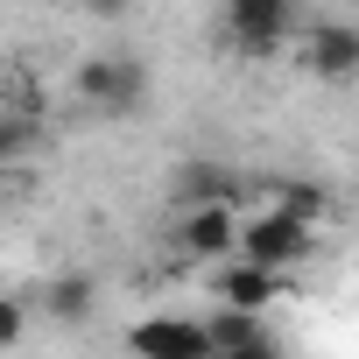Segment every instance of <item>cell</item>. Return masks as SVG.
Here are the masks:
<instances>
[{
	"mask_svg": "<svg viewBox=\"0 0 359 359\" xmlns=\"http://www.w3.org/2000/svg\"><path fill=\"white\" fill-rule=\"evenodd\" d=\"M317 233L324 226H310V219H296V212H282V205H268V212H254L247 226H240V247L233 254H247V261H261V268H303L310 254H317Z\"/></svg>",
	"mask_w": 359,
	"mask_h": 359,
	"instance_id": "obj_1",
	"label": "cell"
},
{
	"mask_svg": "<svg viewBox=\"0 0 359 359\" xmlns=\"http://www.w3.org/2000/svg\"><path fill=\"white\" fill-rule=\"evenodd\" d=\"M176 247H184L191 261H226L233 247H240V219H233V198H205V205H191L184 212V226H176Z\"/></svg>",
	"mask_w": 359,
	"mask_h": 359,
	"instance_id": "obj_5",
	"label": "cell"
},
{
	"mask_svg": "<svg viewBox=\"0 0 359 359\" xmlns=\"http://www.w3.org/2000/svg\"><path fill=\"white\" fill-rule=\"evenodd\" d=\"M282 296H289V275H282V268H261V261H247V254L212 261V303L268 310V303H282Z\"/></svg>",
	"mask_w": 359,
	"mask_h": 359,
	"instance_id": "obj_4",
	"label": "cell"
},
{
	"mask_svg": "<svg viewBox=\"0 0 359 359\" xmlns=\"http://www.w3.org/2000/svg\"><path fill=\"white\" fill-rule=\"evenodd\" d=\"M268 191H275L268 205H282V212H296V219H310V226L331 219V198H324V184H310V176H282V184H268Z\"/></svg>",
	"mask_w": 359,
	"mask_h": 359,
	"instance_id": "obj_10",
	"label": "cell"
},
{
	"mask_svg": "<svg viewBox=\"0 0 359 359\" xmlns=\"http://www.w3.org/2000/svg\"><path fill=\"white\" fill-rule=\"evenodd\" d=\"M92 303H99V282H92V275H57V282H43V317H57V324H78Z\"/></svg>",
	"mask_w": 359,
	"mask_h": 359,
	"instance_id": "obj_9",
	"label": "cell"
},
{
	"mask_svg": "<svg viewBox=\"0 0 359 359\" xmlns=\"http://www.w3.org/2000/svg\"><path fill=\"white\" fill-rule=\"evenodd\" d=\"M303 22V0H226L219 8V29L240 57H275Z\"/></svg>",
	"mask_w": 359,
	"mask_h": 359,
	"instance_id": "obj_2",
	"label": "cell"
},
{
	"mask_svg": "<svg viewBox=\"0 0 359 359\" xmlns=\"http://www.w3.org/2000/svg\"><path fill=\"white\" fill-rule=\"evenodd\" d=\"M134 352H155V359H212V338H205V317H148L127 331Z\"/></svg>",
	"mask_w": 359,
	"mask_h": 359,
	"instance_id": "obj_6",
	"label": "cell"
},
{
	"mask_svg": "<svg viewBox=\"0 0 359 359\" xmlns=\"http://www.w3.org/2000/svg\"><path fill=\"white\" fill-rule=\"evenodd\" d=\"M303 57H310V78L345 85V78H359V29L352 22H310Z\"/></svg>",
	"mask_w": 359,
	"mask_h": 359,
	"instance_id": "obj_7",
	"label": "cell"
},
{
	"mask_svg": "<svg viewBox=\"0 0 359 359\" xmlns=\"http://www.w3.org/2000/svg\"><path fill=\"white\" fill-rule=\"evenodd\" d=\"M184 198L205 205V198H233V169H191L184 176Z\"/></svg>",
	"mask_w": 359,
	"mask_h": 359,
	"instance_id": "obj_11",
	"label": "cell"
},
{
	"mask_svg": "<svg viewBox=\"0 0 359 359\" xmlns=\"http://www.w3.org/2000/svg\"><path fill=\"white\" fill-rule=\"evenodd\" d=\"M29 338V317H22V303L15 296H0V345H22Z\"/></svg>",
	"mask_w": 359,
	"mask_h": 359,
	"instance_id": "obj_12",
	"label": "cell"
},
{
	"mask_svg": "<svg viewBox=\"0 0 359 359\" xmlns=\"http://www.w3.org/2000/svg\"><path fill=\"white\" fill-rule=\"evenodd\" d=\"M205 338H212V359L219 352H275L282 338L268 331V310H233V303H219L212 317H205Z\"/></svg>",
	"mask_w": 359,
	"mask_h": 359,
	"instance_id": "obj_8",
	"label": "cell"
},
{
	"mask_svg": "<svg viewBox=\"0 0 359 359\" xmlns=\"http://www.w3.org/2000/svg\"><path fill=\"white\" fill-rule=\"evenodd\" d=\"M78 99L99 113H134L148 99V71L134 57H85L78 64Z\"/></svg>",
	"mask_w": 359,
	"mask_h": 359,
	"instance_id": "obj_3",
	"label": "cell"
}]
</instances>
